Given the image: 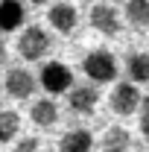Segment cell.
Wrapping results in <instances>:
<instances>
[{"label": "cell", "instance_id": "obj_21", "mask_svg": "<svg viewBox=\"0 0 149 152\" xmlns=\"http://www.w3.org/2000/svg\"><path fill=\"white\" fill-rule=\"evenodd\" d=\"M85 3H88V0H85Z\"/></svg>", "mask_w": 149, "mask_h": 152}, {"label": "cell", "instance_id": "obj_14", "mask_svg": "<svg viewBox=\"0 0 149 152\" xmlns=\"http://www.w3.org/2000/svg\"><path fill=\"white\" fill-rule=\"evenodd\" d=\"M126 18H129L131 26H149V0H129Z\"/></svg>", "mask_w": 149, "mask_h": 152}, {"label": "cell", "instance_id": "obj_20", "mask_svg": "<svg viewBox=\"0 0 149 152\" xmlns=\"http://www.w3.org/2000/svg\"><path fill=\"white\" fill-rule=\"evenodd\" d=\"M0 94H3V91H0Z\"/></svg>", "mask_w": 149, "mask_h": 152}, {"label": "cell", "instance_id": "obj_9", "mask_svg": "<svg viewBox=\"0 0 149 152\" xmlns=\"http://www.w3.org/2000/svg\"><path fill=\"white\" fill-rule=\"evenodd\" d=\"M26 18V9L20 0H0V29L3 32H12L18 29Z\"/></svg>", "mask_w": 149, "mask_h": 152}, {"label": "cell", "instance_id": "obj_3", "mask_svg": "<svg viewBox=\"0 0 149 152\" xmlns=\"http://www.w3.org/2000/svg\"><path fill=\"white\" fill-rule=\"evenodd\" d=\"M70 85H73V70L61 61H50L41 70V88L47 94H64Z\"/></svg>", "mask_w": 149, "mask_h": 152}, {"label": "cell", "instance_id": "obj_2", "mask_svg": "<svg viewBox=\"0 0 149 152\" xmlns=\"http://www.w3.org/2000/svg\"><path fill=\"white\" fill-rule=\"evenodd\" d=\"M18 50L23 58H41L50 53V35H47V29L44 26H26L23 29V35L18 38Z\"/></svg>", "mask_w": 149, "mask_h": 152}, {"label": "cell", "instance_id": "obj_12", "mask_svg": "<svg viewBox=\"0 0 149 152\" xmlns=\"http://www.w3.org/2000/svg\"><path fill=\"white\" fill-rule=\"evenodd\" d=\"M29 117H32V123L41 126V129H47V126H53L58 120V105L53 99H38L35 105L29 108Z\"/></svg>", "mask_w": 149, "mask_h": 152}, {"label": "cell", "instance_id": "obj_17", "mask_svg": "<svg viewBox=\"0 0 149 152\" xmlns=\"http://www.w3.org/2000/svg\"><path fill=\"white\" fill-rule=\"evenodd\" d=\"M140 132H143V137L149 140V108L140 114Z\"/></svg>", "mask_w": 149, "mask_h": 152}, {"label": "cell", "instance_id": "obj_4", "mask_svg": "<svg viewBox=\"0 0 149 152\" xmlns=\"http://www.w3.org/2000/svg\"><path fill=\"white\" fill-rule=\"evenodd\" d=\"M137 105H140V91H137V85L123 82V85H117V88L111 91V111L114 114L129 117V114H134Z\"/></svg>", "mask_w": 149, "mask_h": 152}, {"label": "cell", "instance_id": "obj_16", "mask_svg": "<svg viewBox=\"0 0 149 152\" xmlns=\"http://www.w3.org/2000/svg\"><path fill=\"white\" fill-rule=\"evenodd\" d=\"M12 152H38V140L35 137H23V140H18V146Z\"/></svg>", "mask_w": 149, "mask_h": 152}, {"label": "cell", "instance_id": "obj_8", "mask_svg": "<svg viewBox=\"0 0 149 152\" xmlns=\"http://www.w3.org/2000/svg\"><path fill=\"white\" fill-rule=\"evenodd\" d=\"M47 20H50V26H53L56 32L67 35V32H73V29H76V20H79V15H76V9L70 6V3H56V6L50 9Z\"/></svg>", "mask_w": 149, "mask_h": 152}, {"label": "cell", "instance_id": "obj_6", "mask_svg": "<svg viewBox=\"0 0 149 152\" xmlns=\"http://www.w3.org/2000/svg\"><path fill=\"white\" fill-rule=\"evenodd\" d=\"M91 26L102 35H117L120 32V15L114 12L111 3H96L91 9Z\"/></svg>", "mask_w": 149, "mask_h": 152}, {"label": "cell", "instance_id": "obj_1", "mask_svg": "<svg viewBox=\"0 0 149 152\" xmlns=\"http://www.w3.org/2000/svg\"><path fill=\"white\" fill-rule=\"evenodd\" d=\"M82 70L91 76L93 82H111L114 76H117V58L108 50H93V53L85 56Z\"/></svg>", "mask_w": 149, "mask_h": 152}, {"label": "cell", "instance_id": "obj_15", "mask_svg": "<svg viewBox=\"0 0 149 152\" xmlns=\"http://www.w3.org/2000/svg\"><path fill=\"white\" fill-rule=\"evenodd\" d=\"M20 132V117L15 111H0V143H9Z\"/></svg>", "mask_w": 149, "mask_h": 152}, {"label": "cell", "instance_id": "obj_13", "mask_svg": "<svg viewBox=\"0 0 149 152\" xmlns=\"http://www.w3.org/2000/svg\"><path fill=\"white\" fill-rule=\"evenodd\" d=\"M126 70H129L131 82H149V53H131Z\"/></svg>", "mask_w": 149, "mask_h": 152}, {"label": "cell", "instance_id": "obj_11", "mask_svg": "<svg viewBox=\"0 0 149 152\" xmlns=\"http://www.w3.org/2000/svg\"><path fill=\"white\" fill-rule=\"evenodd\" d=\"M91 146H93V137L85 129H73L58 140V152H91Z\"/></svg>", "mask_w": 149, "mask_h": 152}, {"label": "cell", "instance_id": "obj_7", "mask_svg": "<svg viewBox=\"0 0 149 152\" xmlns=\"http://www.w3.org/2000/svg\"><path fill=\"white\" fill-rule=\"evenodd\" d=\"M99 102V91L93 85H79V88H70V96H67V105L73 108L76 114H91Z\"/></svg>", "mask_w": 149, "mask_h": 152}, {"label": "cell", "instance_id": "obj_10", "mask_svg": "<svg viewBox=\"0 0 149 152\" xmlns=\"http://www.w3.org/2000/svg\"><path fill=\"white\" fill-rule=\"evenodd\" d=\"M131 146V134L123 126H108L105 137H102V152H129Z\"/></svg>", "mask_w": 149, "mask_h": 152}, {"label": "cell", "instance_id": "obj_19", "mask_svg": "<svg viewBox=\"0 0 149 152\" xmlns=\"http://www.w3.org/2000/svg\"><path fill=\"white\" fill-rule=\"evenodd\" d=\"M29 3H35V6H41V3H47V0H29Z\"/></svg>", "mask_w": 149, "mask_h": 152}, {"label": "cell", "instance_id": "obj_5", "mask_svg": "<svg viewBox=\"0 0 149 152\" xmlns=\"http://www.w3.org/2000/svg\"><path fill=\"white\" fill-rule=\"evenodd\" d=\"M6 94L15 96V99H26V96L35 94V76L23 67H12L6 73Z\"/></svg>", "mask_w": 149, "mask_h": 152}, {"label": "cell", "instance_id": "obj_18", "mask_svg": "<svg viewBox=\"0 0 149 152\" xmlns=\"http://www.w3.org/2000/svg\"><path fill=\"white\" fill-rule=\"evenodd\" d=\"M6 61V44H3V38H0V64Z\"/></svg>", "mask_w": 149, "mask_h": 152}]
</instances>
